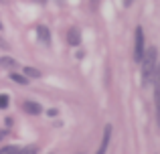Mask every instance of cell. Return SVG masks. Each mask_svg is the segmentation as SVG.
I'll return each mask as SVG.
<instances>
[{"label": "cell", "instance_id": "obj_11", "mask_svg": "<svg viewBox=\"0 0 160 154\" xmlns=\"http://www.w3.org/2000/svg\"><path fill=\"white\" fill-rule=\"evenodd\" d=\"M6 107H8V95L0 93V110H6Z\"/></svg>", "mask_w": 160, "mask_h": 154}, {"label": "cell", "instance_id": "obj_10", "mask_svg": "<svg viewBox=\"0 0 160 154\" xmlns=\"http://www.w3.org/2000/svg\"><path fill=\"white\" fill-rule=\"evenodd\" d=\"M10 79H12V81H16V83H22V85L27 83V77H24V75H18V73H10Z\"/></svg>", "mask_w": 160, "mask_h": 154}, {"label": "cell", "instance_id": "obj_13", "mask_svg": "<svg viewBox=\"0 0 160 154\" xmlns=\"http://www.w3.org/2000/svg\"><path fill=\"white\" fill-rule=\"evenodd\" d=\"M6 136H8V130H0V140L6 138Z\"/></svg>", "mask_w": 160, "mask_h": 154}, {"label": "cell", "instance_id": "obj_16", "mask_svg": "<svg viewBox=\"0 0 160 154\" xmlns=\"http://www.w3.org/2000/svg\"><path fill=\"white\" fill-rule=\"evenodd\" d=\"M37 2H47V0H37Z\"/></svg>", "mask_w": 160, "mask_h": 154}, {"label": "cell", "instance_id": "obj_19", "mask_svg": "<svg viewBox=\"0 0 160 154\" xmlns=\"http://www.w3.org/2000/svg\"><path fill=\"white\" fill-rule=\"evenodd\" d=\"M59 2H63V0H59Z\"/></svg>", "mask_w": 160, "mask_h": 154}, {"label": "cell", "instance_id": "obj_4", "mask_svg": "<svg viewBox=\"0 0 160 154\" xmlns=\"http://www.w3.org/2000/svg\"><path fill=\"white\" fill-rule=\"evenodd\" d=\"M67 41H69V45H79V41H81V32H79V28L71 27L69 32H67Z\"/></svg>", "mask_w": 160, "mask_h": 154}, {"label": "cell", "instance_id": "obj_17", "mask_svg": "<svg viewBox=\"0 0 160 154\" xmlns=\"http://www.w3.org/2000/svg\"><path fill=\"white\" fill-rule=\"evenodd\" d=\"M0 2H6V0H0Z\"/></svg>", "mask_w": 160, "mask_h": 154}, {"label": "cell", "instance_id": "obj_2", "mask_svg": "<svg viewBox=\"0 0 160 154\" xmlns=\"http://www.w3.org/2000/svg\"><path fill=\"white\" fill-rule=\"evenodd\" d=\"M142 55H144V31L142 27L136 28V47H134V59L140 61Z\"/></svg>", "mask_w": 160, "mask_h": 154}, {"label": "cell", "instance_id": "obj_5", "mask_svg": "<svg viewBox=\"0 0 160 154\" xmlns=\"http://www.w3.org/2000/svg\"><path fill=\"white\" fill-rule=\"evenodd\" d=\"M24 112L37 116V114H41V106H39L37 102H24Z\"/></svg>", "mask_w": 160, "mask_h": 154}, {"label": "cell", "instance_id": "obj_15", "mask_svg": "<svg viewBox=\"0 0 160 154\" xmlns=\"http://www.w3.org/2000/svg\"><path fill=\"white\" fill-rule=\"evenodd\" d=\"M122 2H124V6H132V2H134V0H122Z\"/></svg>", "mask_w": 160, "mask_h": 154}, {"label": "cell", "instance_id": "obj_8", "mask_svg": "<svg viewBox=\"0 0 160 154\" xmlns=\"http://www.w3.org/2000/svg\"><path fill=\"white\" fill-rule=\"evenodd\" d=\"M22 73L27 77H41V71H39V69H35V67H24Z\"/></svg>", "mask_w": 160, "mask_h": 154}, {"label": "cell", "instance_id": "obj_1", "mask_svg": "<svg viewBox=\"0 0 160 154\" xmlns=\"http://www.w3.org/2000/svg\"><path fill=\"white\" fill-rule=\"evenodd\" d=\"M140 63H142V83H144V85H150V83H152V77H154V71H156V65H158L156 47H150L148 51H144Z\"/></svg>", "mask_w": 160, "mask_h": 154}, {"label": "cell", "instance_id": "obj_9", "mask_svg": "<svg viewBox=\"0 0 160 154\" xmlns=\"http://www.w3.org/2000/svg\"><path fill=\"white\" fill-rule=\"evenodd\" d=\"M20 148L18 146H4V148H0V154H18Z\"/></svg>", "mask_w": 160, "mask_h": 154}, {"label": "cell", "instance_id": "obj_6", "mask_svg": "<svg viewBox=\"0 0 160 154\" xmlns=\"http://www.w3.org/2000/svg\"><path fill=\"white\" fill-rule=\"evenodd\" d=\"M0 65L6 67V69H16V67H18L16 59H12V57H2V59H0Z\"/></svg>", "mask_w": 160, "mask_h": 154}, {"label": "cell", "instance_id": "obj_14", "mask_svg": "<svg viewBox=\"0 0 160 154\" xmlns=\"http://www.w3.org/2000/svg\"><path fill=\"white\" fill-rule=\"evenodd\" d=\"M0 49H8V43H4L2 39H0Z\"/></svg>", "mask_w": 160, "mask_h": 154}, {"label": "cell", "instance_id": "obj_12", "mask_svg": "<svg viewBox=\"0 0 160 154\" xmlns=\"http://www.w3.org/2000/svg\"><path fill=\"white\" fill-rule=\"evenodd\" d=\"M18 154H37V146H27V148H20Z\"/></svg>", "mask_w": 160, "mask_h": 154}, {"label": "cell", "instance_id": "obj_18", "mask_svg": "<svg viewBox=\"0 0 160 154\" xmlns=\"http://www.w3.org/2000/svg\"><path fill=\"white\" fill-rule=\"evenodd\" d=\"M0 28H2V22H0Z\"/></svg>", "mask_w": 160, "mask_h": 154}, {"label": "cell", "instance_id": "obj_3", "mask_svg": "<svg viewBox=\"0 0 160 154\" xmlns=\"http://www.w3.org/2000/svg\"><path fill=\"white\" fill-rule=\"evenodd\" d=\"M109 138H112V126H106V130H103V138H102V144H99V148H98V152H95V154H106L108 144H109Z\"/></svg>", "mask_w": 160, "mask_h": 154}, {"label": "cell", "instance_id": "obj_7", "mask_svg": "<svg viewBox=\"0 0 160 154\" xmlns=\"http://www.w3.org/2000/svg\"><path fill=\"white\" fill-rule=\"evenodd\" d=\"M37 32H39V39L43 41V43H47V45H49V41H51V39H49V37H51V35H49V28L39 27V28H37Z\"/></svg>", "mask_w": 160, "mask_h": 154}]
</instances>
